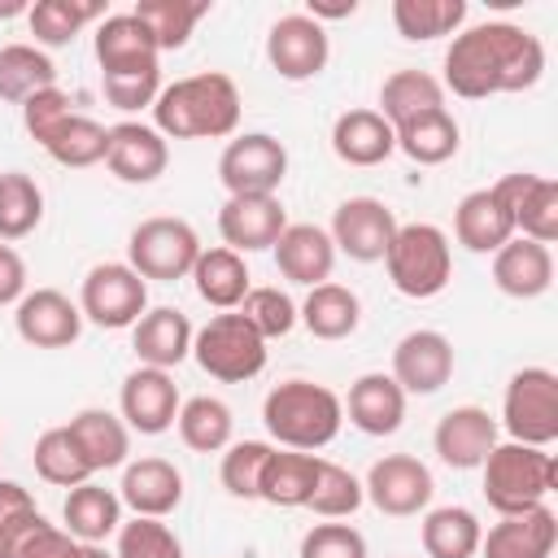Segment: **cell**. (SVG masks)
<instances>
[{
	"mask_svg": "<svg viewBox=\"0 0 558 558\" xmlns=\"http://www.w3.org/2000/svg\"><path fill=\"white\" fill-rule=\"evenodd\" d=\"M545 74V48L514 22H480L453 35L445 52V83L462 100H488L497 92H527Z\"/></svg>",
	"mask_w": 558,
	"mask_h": 558,
	"instance_id": "6da1fadb",
	"label": "cell"
},
{
	"mask_svg": "<svg viewBox=\"0 0 558 558\" xmlns=\"http://www.w3.org/2000/svg\"><path fill=\"white\" fill-rule=\"evenodd\" d=\"M153 126L166 140H222L240 126V87L222 70L187 74L153 100Z\"/></svg>",
	"mask_w": 558,
	"mask_h": 558,
	"instance_id": "7a4b0ae2",
	"label": "cell"
},
{
	"mask_svg": "<svg viewBox=\"0 0 558 558\" xmlns=\"http://www.w3.org/2000/svg\"><path fill=\"white\" fill-rule=\"evenodd\" d=\"M262 423L270 432V440H279L283 449H301L314 453L323 445H331L340 436L344 423V405L327 384L314 379H283L266 392L262 401Z\"/></svg>",
	"mask_w": 558,
	"mask_h": 558,
	"instance_id": "3957f363",
	"label": "cell"
},
{
	"mask_svg": "<svg viewBox=\"0 0 558 558\" xmlns=\"http://www.w3.org/2000/svg\"><path fill=\"white\" fill-rule=\"evenodd\" d=\"M480 471H484V497L497 514H523V510L545 506L558 480L554 453L536 445H519V440L493 445Z\"/></svg>",
	"mask_w": 558,
	"mask_h": 558,
	"instance_id": "277c9868",
	"label": "cell"
},
{
	"mask_svg": "<svg viewBox=\"0 0 558 558\" xmlns=\"http://www.w3.org/2000/svg\"><path fill=\"white\" fill-rule=\"evenodd\" d=\"M384 266H388V279L401 296L432 301L453 279L449 235L436 222H405V227H397V235L384 253Z\"/></svg>",
	"mask_w": 558,
	"mask_h": 558,
	"instance_id": "5b68a950",
	"label": "cell"
},
{
	"mask_svg": "<svg viewBox=\"0 0 558 558\" xmlns=\"http://www.w3.org/2000/svg\"><path fill=\"white\" fill-rule=\"evenodd\" d=\"M192 357L218 384H248L266 371V340L248 327L240 310H227L192 331Z\"/></svg>",
	"mask_w": 558,
	"mask_h": 558,
	"instance_id": "8992f818",
	"label": "cell"
},
{
	"mask_svg": "<svg viewBox=\"0 0 558 558\" xmlns=\"http://www.w3.org/2000/svg\"><path fill=\"white\" fill-rule=\"evenodd\" d=\"M501 427L519 445L549 449L558 440V375L549 366H523L501 397Z\"/></svg>",
	"mask_w": 558,
	"mask_h": 558,
	"instance_id": "52a82bcc",
	"label": "cell"
},
{
	"mask_svg": "<svg viewBox=\"0 0 558 558\" xmlns=\"http://www.w3.org/2000/svg\"><path fill=\"white\" fill-rule=\"evenodd\" d=\"M201 257V240L183 218H144L126 240V266L148 283L187 279Z\"/></svg>",
	"mask_w": 558,
	"mask_h": 558,
	"instance_id": "ba28073f",
	"label": "cell"
},
{
	"mask_svg": "<svg viewBox=\"0 0 558 558\" xmlns=\"http://www.w3.org/2000/svg\"><path fill=\"white\" fill-rule=\"evenodd\" d=\"M144 310H148V283L126 262H100L83 275L78 314L87 323L122 331V327H135Z\"/></svg>",
	"mask_w": 558,
	"mask_h": 558,
	"instance_id": "9c48e42d",
	"label": "cell"
},
{
	"mask_svg": "<svg viewBox=\"0 0 558 558\" xmlns=\"http://www.w3.org/2000/svg\"><path fill=\"white\" fill-rule=\"evenodd\" d=\"M283 174H288V148L266 131L235 135L218 157V179L227 196H275Z\"/></svg>",
	"mask_w": 558,
	"mask_h": 558,
	"instance_id": "30bf717a",
	"label": "cell"
},
{
	"mask_svg": "<svg viewBox=\"0 0 558 558\" xmlns=\"http://www.w3.org/2000/svg\"><path fill=\"white\" fill-rule=\"evenodd\" d=\"M362 493L379 514L410 519V514L432 506L436 480H432L427 462H418L414 453H384L379 462H371V471L362 480Z\"/></svg>",
	"mask_w": 558,
	"mask_h": 558,
	"instance_id": "8fae6325",
	"label": "cell"
},
{
	"mask_svg": "<svg viewBox=\"0 0 558 558\" xmlns=\"http://www.w3.org/2000/svg\"><path fill=\"white\" fill-rule=\"evenodd\" d=\"M327 57H331V39L323 22H314L310 13H283L266 35V61L288 83L318 78L327 70Z\"/></svg>",
	"mask_w": 558,
	"mask_h": 558,
	"instance_id": "7c38bea8",
	"label": "cell"
},
{
	"mask_svg": "<svg viewBox=\"0 0 558 558\" xmlns=\"http://www.w3.org/2000/svg\"><path fill=\"white\" fill-rule=\"evenodd\" d=\"M397 227H401L397 214L379 196H349L336 205L327 235H331L336 253H344L353 262H384Z\"/></svg>",
	"mask_w": 558,
	"mask_h": 558,
	"instance_id": "4fadbf2b",
	"label": "cell"
},
{
	"mask_svg": "<svg viewBox=\"0 0 558 558\" xmlns=\"http://www.w3.org/2000/svg\"><path fill=\"white\" fill-rule=\"evenodd\" d=\"M179 384L170 371H157V366H135L126 379H122V392H118V418L126 423V432H140V436H161L174 427L179 418Z\"/></svg>",
	"mask_w": 558,
	"mask_h": 558,
	"instance_id": "5bb4252c",
	"label": "cell"
},
{
	"mask_svg": "<svg viewBox=\"0 0 558 558\" xmlns=\"http://www.w3.org/2000/svg\"><path fill=\"white\" fill-rule=\"evenodd\" d=\"M493 196L506 205V214L514 218V231L523 240H536L545 248L558 240V183L554 179L514 170L493 183Z\"/></svg>",
	"mask_w": 558,
	"mask_h": 558,
	"instance_id": "9a60e30c",
	"label": "cell"
},
{
	"mask_svg": "<svg viewBox=\"0 0 558 558\" xmlns=\"http://www.w3.org/2000/svg\"><path fill=\"white\" fill-rule=\"evenodd\" d=\"M453 375V344L449 336L432 331V327H418V331H405L392 349V379L405 397H432L449 384Z\"/></svg>",
	"mask_w": 558,
	"mask_h": 558,
	"instance_id": "2e32d148",
	"label": "cell"
},
{
	"mask_svg": "<svg viewBox=\"0 0 558 558\" xmlns=\"http://www.w3.org/2000/svg\"><path fill=\"white\" fill-rule=\"evenodd\" d=\"M13 327L31 349H70L83 336V314L65 292L35 288V292H26L17 301Z\"/></svg>",
	"mask_w": 558,
	"mask_h": 558,
	"instance_id": "e0dca14e",
	"label": "cell"
},
{
	"mask_svg": "<svg viewBox=\"0 0 558 558\" xmlns=\"http://www.w3.org/2000/svg\"><path fill=\"white\" fill-rule=\"evenodd\" d=\"M432 445H436L445 466L475 471V466H484V458L497 445V418L484 405H453V410L440 414V423L432 432Z\"/></svg>",
	"mask_w": 558,
	"mask_h": 558,
	"instance_id": "ac0fdd59",
	"label": "cell"
},
{
	"mask_svg": "<svg viewBox=\"0 0 558 558\" xmlns=\"http://www.w3.org/2000/svg\"><path fill=\"white\" fill-rule=\"evenodd\" d=\"M92 48H96L100 78L157 70V57H161L157 44H153V35H148V26L135 13H109V17H100Z\"/></svg>",
	"mask_w": 558,
	"mask_h": 558,
	"instance_id": "d6986e66",
	"label": "cell"
},
{
	"mask_svg": "<svg viewBox=\"0 0 558 558\" xmlns=\"http://www.w3.org/2000/svg\"><path fill=\"white\" fill-rule=\"evenodd\" d=\"M283 227H288V214L279 196H227L218 209V235L240 257L257 248H275Z\"/></svg>",
	"mask_w": 558,
	"mask_h": 558,
	"instance_id": "ffe728a7",
	"label": "cell"
},
{
	"mask_svg": "<svg viewBox=\"0 0 558 558\" xmlns=\"http://www.w3.org/2000/svg\"><path fill=\"white\" fill-rule=\"evenodd\" d=\"M105 166L122 183H153L170 166V144H166V135L157 126L118 122V126H109V157H105Z\"/></svg>",
	"mask_w": 558,
	"mask_h": 558,
	"instance_id": "44dd1931",
	"label": "cell"
},
{
	"mask_svg": "<svg viewBox=\"0 0 558 558\" xmlns=\"http://www.w3.org/2000/svg\"><path fill=\"white\" fill-rule=\"evenodd\" d=\"M122 506H131L140 519H166L183 501V471L170 458H140L122 466L118 484Z\"/></svg>",
	"mask_w": 558,
	"mask_h": 558,
	"instance_id": "7402d4cb",
	"label": "cell"
},
{
	"mask_svg": "<svg viewBox=\"0 0 558 558\" xmlns=\"http://www.w3.org/2000/svg\"><path fill=\"white\" fill-rule=\"evenodd\" d=\"M275 266L288 283H301V288H318L331 279V266H336V244L323 227L314 222H288L283 235L275 240Z\"/></svg>",
	"mask_w": 558,
	"mask_h": 558,
	"instance_id": "603a6c76",
	"label": "cell"
},
{
	"mask_svg": "<svg viewBox=\"0 0 558 558\" xmlns=\"http://www.w3.org/2000/svg\"><path fill=\"white\" fill-rule=\"evenodd\" d=\"M558 541V519L549 506L523 510V514H501V523L488 527V536H480V554L484 558H549Z\"/></svg>",
	"mask_w": 558,
	"mask_h": 558,
	"instance_id": "cb8c5ba5",
	"label": "cell"
},
{
	"mask_svg": "<svg viewBox=\"0 0 558 558\" xmlns=\"http://www.w3.org/2000/svg\"><path fill=\"white\" fill-rule=\"evenodd\" d=\"M131 349H135L140 366H157V371L179 366L192 353V323H187V314L174 310V305L144 310L140 323L131 327Z\"/></svg>",
	"mask_w": 558,
	"mask_h": 558,
	"instance_id": "d4e9b609",
	"label": "cell"
},
{
	"mask_svg": "<svg viewBox=\"0 0 558 558\" xmlns=\"http://www.w3.org/2000/svg\"><path fill=\"white\" fill-rule=\"evenodd\" d=\"M331 153L344 166H379L397 153L392 122L379 109H344L331 122Z\"/></svg>",
	"mask_w": 558,
	"mask_h": 558,
	"instance_id": "484cf974",
	"label": "cell"
},
{
	"mask_svg": "<svg viewBox=\"0 0 558 558\" xmlns=\"http://www.w3.org/2000/svg\"><path fill=\"white\" fill-rule=\"evenodd\" d=\"M493 283L514 301H532L554 283V253L536 240L514 235L493 253Z\"/></svg>",
	"mask_w": 558,
	"mask_h": 558,
	"instance_id": "4316f807",
	"label": "cell"
},
{
	"mask_svg": "<svg viewBox=\"0 0 558 558\" xmlns=\"http://www.w3.org/2000/svg\"><path fill=\"white\" fill-rule=\"evenodd\" d=\"M349 410V423L366 436H392L405 418V392L397 388L392 375L384 371H366L349 384V401H340Z\"/></svg>",
	"mask_w": 558,
	"mask_h": 558,
	"instance_id": "83f0119b",
	"label": "cell"
},
{
	"mask_svg": "<svg viewBox=\"0 0 558 558\" xmlns=\"http://www.w3.org/2000/svg\"><path fill=\"white\" fill-rule=\"evenodd\" d=\"M453 235L471 253H497L506 240H514V218L493 196V187H475L453 209Z\"/></svg>",
	"mask_w": 558,
	"mask_h": 558,
	"instance_id": "f1b7e54d",
	"label": "cell"
},
{
	"mask_svg": "<svg viewBox=\"0 0 558 558\" xmlns=\"http://www.w3.org/2000/svg\"><path fill=\"white\" fill-rule=\"evenodd\" d=\"M61 519H65V532L78 545H100L122 527V497L113 488L87 480V484L70 488V497L61 506Z\"/></svg>",
	"mask_w": 558,
	"mask_h": 558,
	"instance_id": "f546056e",
	"label": "cell"
},
{
	"mask_svg": "<svg viewBox=\"0 0 558 558\" xmlns=\"http://www.w3.org/2000/svg\"><path fill=\"white\" fill-rule=\"evenodd\" d=\"M296 323H305V331H310L314 340H344V336H353L357 323H362V301H357L353 288L327 279V283L310 288V296H305L301 310H296Z\"/></svg>",
	"mask_w": 558,
	"mask_h": 558,
	"instance_id": "4dcf8cb0",
	"label": "cell"
},
{
	"mask_svg": "<svg viewBox=\"0 0 558 558\" xmlns=\"http://www.w3.org/2000/svg\"><path fill=\"white\" fill-rule=\"evenodd\" d=\"M318 462H323L318 453L275 449L266 471H262L257 501H270V506H283V510L310 506V493H314V480H318Z\"/></svg>",
	"mask_w": 558,
	"mask_h": 558,
	"instance_id": "1f68e13d",
	"label": "cell"
},
{
	"mask_svg": "<svg viewBox=\"0 0 558 558\" xmlns=\"http://www.w3.org/2000/svg\"><path fill=\"white\" fill-rule=\"evenodd\" d=\"M192 283H196V296L214 310H235L244 301V292L253 288L248 283V266L240 253H231L227 244L222 248H201L196 266H192Z\"/></svg>",
	"mask_w": 558,
	"mask_h": 558,
	"instance_id": "d6a6232c",
	"label": "cell"
},
{
	"mask_svg": "<svg viewBox=\"0 0 558 558\" xmlns=\"http://www.w3.org/2000/svg\"><path fill=\"white\" fill-rule=\"evenodd\" d=\"M65 427H70V436L78 440V449H83V458L92 462V471L122 466L126 453H131V432H126V423H122L118 414L100 410V405L78 410Z\"/></svg>",
	"mask_w": 558,
	"mask_h": 558,
	"instance_id": "836d02e7",
	"label": "cell"
},
{
	"mask_svg": "<svg viewBox=\"0 0 558 558\" xmlns=\"http://www.w3.org/2000/svg\"><path fill=\"white\" fill-rule=\"evenodd\" d=\"M397 135V148L414 161V166H440L458 153L462 144V131H458V118L449 109H432L423 118H410L401 126H392Z\"/></svg>",
	"mask_w": 558,
	"mask_h": 558,
	"instance_id": "e575fe53",
	"label": "cell"
},
{
	"mask_svg": "<svg viewBox=\"0 0 558 558\" xmlns=\"http://www.w3.org/2000/svg\"><path fill=\"white\" fill-rule=\"evenodd\" d=\"M423 554L427 558H475L480 554V519L466 506H436L423 514Z\"/></svg>",
	"mask_w": 558,
	"mask_h": 558,
	"instance_id": "d590c367",
	"label": "cell"
},
{
	"mask_svg": "<svg viewBox=\"0 0 558 558\" xmlns=\"http://www.w3.org/2000/svg\"><path fill=\"white\" fill-rule=\"evenodd\" d=\"M44 87H57L52 57L44 48H35V44H4L0 48V100L22 109Z\"/></svg>",
	"mask_w": 558,
	"mask_h": 558,
	"instance_id": "8d00e7d4",
	"label": "cell"
},
{
	"mask_svg": "<svg viewBox=\"0 0 558 558\" xmlns=\"http://www.w3.org/2000/svg\"><path fill=\"white\" fill-rule=\"evenodd\" d=\"M432 109H445V87L427 70H397V74L384 78V87H379V113L392 126H401L410 118H423Z\"/></svg>",
	"mask_w": 558,
	"mask_h": 558,
	"instance_id": "74e56055",
	"label": "cell"
},
{
	"mask_svg": "<svg viewBox=\"0 0 558 558\" xmlns=\"http://www.w3.org/2000/svg\"><path fill=\"white\" fill-rule=\"evenodd\" d=\"M44 153L65 166V170H87L96 161L109 157V126H100L96 118L87 113H70L48 140H44Z\"/></svg>",
	"mask_w": 558,
	"mask_h": 558,
	"instance_id": "f35d334b",
	"label": "cell"
},
{
	"mask_svg": "<svg viewBox=\"0 0 558 558\" xmlns=\"http://www.w3.org/2000/svg\"><path fill=\"white\" fill-rule=\"evenodd\" d=\"M179 440L196 453H218L231 445V432H235V418H231V405L218 401V397H187L179 405Z\"/></svg>",
	"mask_w": 558,
	"mask_h": 558,
	"instance_id": "ab89813d",
	"label": "cell"
},
{
	"mask_svg": "<svg viewBox=\"0 0 558 558\" xmlns=\"http://www.w3.org/2000/svg\"><path fill=\"white\" fill-rule=\"evenodd\" d=\"M466 0H392V26L410 44H427L462 31Z\"/></svg>",
	"mask_w": 558,
	"mask_h": 558,
	"instance_id": "60d3db41",
	"label": "cell"
},
{
	"mask_svg": "<svg viewBox=\"0 0 558 558\" xmlns=\"http://www.w3.org/2000/svg\"><path fill=\"white\" fill-rule=\"evenodd\" d=\"M35 475L44 484H57V488H78L87 484L96 471L92 462L83 458L78 440L70 436V427H48L39 440H35Z\"/></svg>",
	"mask_w": 558,
	"mask_h": 558,
	"instance_id": "b9f144b4",
	"label": "cell"
},
{
	"mask_svg": "<svg viewBox=\"0 0 558 558\" xmlns=\"http://www.w3.org/2000/svg\"><path fill=\"white\" fill-rule=\"evenodd\" d=\"M131 13L148 26L157 52H166V48H183L192 39L196 22L209 13V0H140Z\"/></svg>",
	"mask_w": 558,
	"mask_h": 558,
	"instance_id": "7bdbcfd3",
	"label": "cell"
},
{
	"mask_svg": "<svg viewBox=\"0 0 558 558\" xmlns=\"http://www.w3.org/2000/svg\"><path fill=\"white\" fill-rule=\"evenodd\" d=\"M44 222V192L26 170L0 174V240H22Z\"/></svg>",
	"mask_w": 558,
	"mask_h": 558,
	"instance_id": "ee69618b",
	"label": "cell"
},
{
	"mask_svg": "<svg viewBox=\"0 0 558 558\" xmlns=\"http://www.w3.org/2000/svg\"><path fill=\"white\" fill-rule=\"evenodd\" d=\"M105 9L100 4H83V0H39L26 9V22H31V35H35V48H65L74 44V35L96 22Z\"/></svg>",
	"mask_w": 558,
	"mask_h": 558,
	"instance_id": "f6af8a7d",
	"label": "cell"
},
{
	"mask_svg": "<svg viewBox=\"0 0 558 558\" xmlns=\"http://www.w3.org/2000/svg\"><path fill=\"white\" fill-rule=\"evenodd\" d=\"M362 501H366L362 480H357L349 466L323 458V462H318L314 493H310V510H314L318 519H349V514H357Z\"/></svg>",
	"mask_w": 558,
	"mask_h": 558,
	"instance_id": "bcb514c9",
	"label": "cell"
},
{
	"mask_svg": "<svg viewBox=\"0 0 558 558\" xmlns=\"http://www.w3.org/2000/svg\"><path fill=\"white\" fill-rule=\"evenodd\" d=\"M270 453H275V445H266V440H235V445H227L222 471H218L222 475V488L231 497H240V501H257L262 471H266Z\"/></svg>",
	"mask_w": 558,
	"mask_h": 558,
	"instance_id": "7dc6e473",
	"label": "cell"
},
{
	"mask_svg": "<svg viewBox=\"0 0 558 558\" xmlns=\"http://www.w3.org/2000/svg\"><path fill=\"white\" fill-rule=\"evenodd\" d=\"M235 310L248 318V327H253L262 340H279V336H288V331L296 327V305H292V296L279 292V288H248Z\"/></svg>",
	"mask_w": 558,
	"mask_h": 558,
	"instance_id": "c3c4849f",
	"label": "cell"
},
{
	"mask_svg": "<svg viewBox=\"0 0 558 558\" xmlns=\"http://www.w3.org/2000/svg\"><path fill=\"white\" fill-rule=\"evenodd\" d=\"M113 558H183V541L161 519H131L118 527V554Z\"/></svg>",
	"mask_w": 558,
	"mask_h": 558,
	"instance_id": "681fc988",
	"label": "cell"
},
{
	"mask_svg": "<svg viewBox=\"0 0 558 558\" xmlns=\"http://www.w3.org/2000/svg\"><path fill=\"white\" fill-rule=\"evenodd\" d=\"M296 558H366V536L349 523H314L301 536Z\"/></svg>",
	"mask_w": 558,
	"mask_h": 558,
	"instance_id": "f907efd6",
	"label": "cell"
},
{
	"mask_svg": "<svg viewBox=\"0 0 558 558\" xmlns=\"http://www.w3.org/2000/svg\"><path fill=\"white\" fill-rule=\"evenodd\" d=\"M100 92L113 109L122 113H135V109H153V100L161 96V70H144V74H113V78H100Z\"/></svg>",
	"mask_w": 558,
	"mask_h": 558,
	"instance_id": "816d5d0a",
	"label": "cell"
},
{
	"mask_svg": "<svg viewBox=\"0 0 558 558\" xmlns=\"http://www.w3.org/2000/svg\"><path fill=\"white\" fill-rule=\"evenodd\" d=\"M74 109H70V96L61 92V87H44V92H35L26 105H22V126H26V135L44 148V140L70 118Z\"/></svg>",
	"mask_w": 558,
	"mask_h": 558,
	"instance_id": "f5cc1de1",
	"label": "cell"
},
{
	"mask_svg": "<svg viewBox=\"0 0 558 558\" xmlns=\"http://www.w3.org/2000/svg\"><path fill=\"white\" fill-rule=\"evenodd\" d=\"M78 554H83V545L65 527H52L48 519H39L35 527H26L13 541V558H78Z\"/></svg>",
	"mask_w": 558,
	"mask_h": 558,
	"instance_id": "db71d44e",
	"label": "cell"
},
{
	"mask_svg": "<svg viewBox=\"0 0 558 558\" xmlns=\"http://www.w3.org/2000/svg\"><path fill=\"white\" fill-rule=\"evenodd\" d=\"M44 514L35 506V497L17 484V480H0V532H9V541H17L26 527H35Z\"/></svg>",
	"mask_w": 558,
	"mask_h": 558,
	"instance_id": "11a10c76",
	"label": "cell"
},
{
	"mask_svg": "<svg viewBox=\"0 0 558 558\" xmlns=\"http://www.w3.org/2000/svg\"><path fill=\"white\" fill-rule=\"evenodd\" d=\"M26 296V262L13 244L0 240V305H17Z\"/></svg>",
	"mask_w": 558,
	"mask_h": 558,
	"instance_id": "9f6ffc18",
	"label": "cell"
},
{
	"mask_svg": "<svg viewBox=\"0 0 558 558\" xmlns=\"http://www.w3.org/2000/svg\"><path fill=\"white\" fill-rule=\"evenodd\" d=\"M78 558H113V554H109L105 545H83V554H78Z\"/></svg>",
	"mask_w": 558,
	"mask_h": 558,
	"instance_id": "6f0895ef",
	"label": "cell"
},
{
	"mask_svg": "<svg viewBox=\"0 0 558 558\" xmlns=\"http://www.w3.org/2000/svg\"><path fill=\"white\" fill-rule=\"evenodd\" d=\"M0 558H13V541H9V532H0Z\"/></svg>",
	"mask_w": 558,
	"mask_h": 558,
	"instance_id": "680465c9",
	"label": "cell"
}]
</instances>
